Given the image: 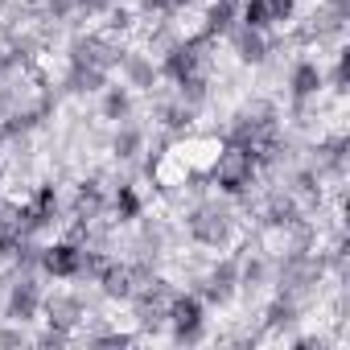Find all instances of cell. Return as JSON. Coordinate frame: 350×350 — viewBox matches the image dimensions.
Returning <instances> with one entry per match:
<instances>
[{
    "instance_id": "obj_1",
    "label": "cell",
    "mask_w": 350,
    "mask_h": 350,
    "mask_svg": "<svg viewBox=\"0 0 350 350\" xmlns=\"http://www.w3.org/2000/svg\"><path fill=\"white\" fill-rule=\"evenodd\" d=\"M46 264H50V272H58V276H70V272L79 268V256H75V247H54V252L46 256Z\"/></svg>"
}]
</instances>
